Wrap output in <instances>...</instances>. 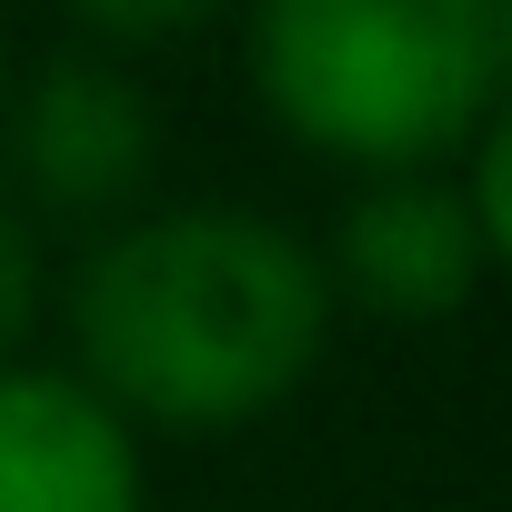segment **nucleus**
I'll return each mask as SVG.
<instances>
[{"label": "nucleus", "mask_w": 512, "mask_h": 512, "mask_svg": "<svg viewBox=\"0 0 512 512\" xmlns=\"http://www.w3.org/2000/svg\"><path fill=\"white\" fill-rule=\"evenodd\" d=\"M322 251L251 201H151L111 221L71 282V372L141 432H231L292 402L332 342Z\"/></svg>", "instance_id": "nucleus-1"}, {"label": "nucleus", "mask_w": 512, "mask_h": 512, "mask_svg": "<svg viewBox=\"0 0 512 512\" xmlns=\"http://www.w3.org/2000/svg\"><path fill=\"white\" fill-rule=\"evenodd\" d=\"M241 71L302 151L362 181L442 171L502 111L492 0H241Z\"/></svg>", "instance_id": "nucleus-2"}, {"label": "nucleus", "mask_w": 512, "mask_h": 512, "mask_svg": "<svg viewBox=\"0 0 512 512\" xmlns=\"http://www.w3.org/2000/svg\"><path fill=\"white\" fill-rule=\"evenodd\" d=\"M0 171L21 221H131L161 171V111L111 51H51L0 91Z\"/></svg>", "instance_id": "nucleus-3"}, {"label": "nucleus", "mask_w": 512, "mask_h": 512, "mask_svg": "<svg viewBox=\"0 0 512 512\" xmlns=\"http://www.w3.org/2000/svg\"><path fill=\"white\" fill-rule=\"evenodd\" d=\"M492 272L482 221L452 171H382L342 201L322 282L332 302H362L372 322H452Z\"/></svg>", "instance_id": "nucleus-4"}, {"label": "nucleus", "mask_w": 512, "mask_h": 512, "mask_svg": "<svg viewBox=\"0 0 512 512\" xmlns=\"http://www.w3.org/2000/svg\"><path fill=\"white\" fill-rule=\"evenodd\" d=\"M0 512H151L141 432L71 362H0Z\"/></svg>", "instance_id": "nucleus-5"}, {"label": "nucleus", "mask_w": 512, "mask_h": 512, "mask_svg": "<svg viewBox=\"0 0 512 512\" xmlns=\"http://www.w3.org/2000/svg\"><path fill=\"white\" fill-rule=\"evenodd\" d=\"M71 11V31H81V51H161V41H191V31H211L231 0H61Z\"/></svg>", "instance_id": "nucleus-6"}, {"label": "nucleus", "mask_w": 512, "mask_h": 512, "mask_svg": "<svg viewBox=\"0 0 512 512\" xmlns=\"http://www.w3.org/2000/svg\"><path fill=\"white\" fill-rule=\"evenodd\" d=\"M462 201H472V221H482V251L512 272V91H502V111L472 131V171H462Z\"/></svg>", "instance_id": "nucleus-7"}, {"label": "nucleus", "mask_w": 512, "mask_h": 512, "mask_svg": "<svg viewBox=\"0 0 512 512\" xmlns=\"http://www.w3.org/2000/svg\"><path fill=\"white\" fill-rule=\"evenodd\" d=\"M41 231L0 201V362H21V342H31V322H41Z\"/></svg>", "instance_id": "nucleus-8"}, {"label": "nucleus", "mask_w": 512, "mask_h": 512, "mask_svg": "<svg viewBox=\"0 0 512 512\" xmlns=\"http://www.w3.org/2000/svg\"><path fill=\"white\" fill-rule=\"evenodd\" d=\"M492 41H502V91H512V0H492Z\"/></svg>", "instance_id": "nucleus-9"}, {"label": "nucleus", "mask_w": 512, "mask_h": 512, "mask_svg": "<svg viewBox=\"0 0 512 512\" xmlns=\"http://www.w3.org/2000/svg\"><path fill=\"white\" fill-rule=\"evenodd\" d=\"M0 91H11V51H0Z\"/></svg>", "instance_id": "nucleus-10"}]
</instances>
